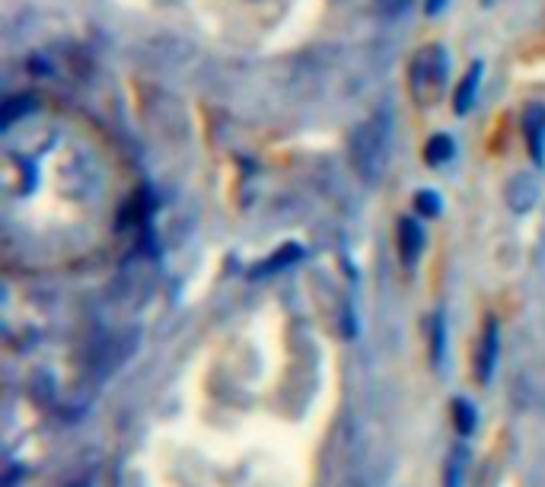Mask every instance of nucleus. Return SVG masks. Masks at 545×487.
Instances as JSON below:
<instances>
[{
	"mask_svg": "<svg viewBox=\"0 0 545 487\" xmlns=\"http://www.w3.org/2000/svg\"><path fill=\"white\" fill-rule=\"evenodd\" d=\"M386 156H389V118L373 115L351 138V160L367 182H377L386 169Z\"/></svg>",
	"mask_w": 545,
	"mask_h": 487,
	"instance_id": "nucleus-1",
	"label": "nucleus"
},
{
	"mask_svg": "<svg viewBox=\"0 0 545 487\" xmlns=\"http://www.w3.org/2000/svg\"><path fill=\"white\" fill-rule=\"evenodd\" d=\"M447 87V51L440 45H428L412 58L408 67V93L418 109H430Z\"/></svg>",
	"mask_w": 545,
	"mask_h": 487,
	"instance_id": "nucleus-2",
	"label": "nucleus"
},
{
	"mask_svg": "<svg viewBox=\"0 0 545 487\" xmlns=\"http://www.w3.org/2000/svg\"><path fill=\"white\" fill-rule=\"evenodd\" d=\"M539 197V185L530 172H516L507 182V207L514 214H526L536 204Z\"/></svg>",
	"mask_w": 545,
	"mask_h": 487,
	"instance_id": "nucleus-3",
	"label": "nucleus"
},
{
	"mask_svg": "<svg viewBox=\"0 0 545 487\" xmlns=\"http://www.w3.org/2000/svg\"><path fill=\"white\" fill-rule=\"evenodd\" d=\"M495 357H498V325H495V319H488L485 335H481V344H479V357H475V376H479L481 382L491 379Z\"/></svg>",
	"mask_w": 545,
	"mask_h": 487,
	"instance_id": "nucleus-4",
	"label": "nucleus"
},
{
	"mask_svg": "<svg viewBox=\"0 0 545 487\" xmlns=\"http://www.w3.org/2000/svg\"><path fill=\"white\" fill-rule=\"evenodd\" d=\"M524 134H526V144H530V153L536 160L545 156V105H530L524 118Z\"/></svg>",
	"mask_w": 545,
	"mask_h": 487,
	"instance_id": "nucleus-5",
	"label": "nucleus"
},
{
	"mask_svg": "<svg viewBox=\"0 0 545 487\" xmlns=\"http://www.w3.org/2000/svg\"><path fill=\"white\" fill-rule=\"evenodd\" d=\"M424 248V233H422V226L414 223V220H402L399 223V255H402V262L412 268L414 262H418V255H422Z\"/></svg>",
	"mask_w": 545,
	"mask_h": 487,
	"instance_id": "nucleus-6",
	"label": "nucleus"
},
{
	"mask_svg": "<svg viewBox=\"0 0 545 487\" xmlns=\"http://www.w3.org/2000/svg\"><path fill=\"white\" fill-rule=\"evenodd\" d=\"M479 83H481V64H473V67H469V73L459 80L456 96H453V109H456L459 115H465V112L473 109L475 93H479Z\"/></svg>",
	"mask_w": 545,
	"mask_h": 487,
	"instance_id": "nucleus-7",
	"label": "nucleus"
},
{
	"mask_svg": "<svg viewBox=\"0 0 545 487\" xmlns=\"http://www.w3.org/2000/svg\"><path fill=\"white\" fill-rule=\"evenodd\" d=\"M453 140H450V134H437V138H430V144L424 147V156H428V163L430 166H444V163H450L453 160Z\"/></svg>",
	"mask_w": 545,
	"mask_h": 487,
	"instance_id": "nucleus-8",
	"label": "nucleus"
},
{
	"mask_svg": "<svg viewBox=\"0 0 545 487\" xmlns=\"http://www.w3.org/2000/svg\"><path fill=\"white\" fill-rule=\"evenodd\" d=\"M30 109H36V99H32V96H16V99H10L7 105H4V128H10L16 118L30 115Z\"/></svg>",
	"mask_w": 545,
	"mask_h": 487,
	"instance_id": "nucleus-9",
	"label": "nucleus"
},
{
	"mask_svg": "<svg viewBox=\"0 0 545 487\" xmlns=\"http://www.w3.org/2000/svg\"><path fill=\"white\" fill-rule=\"evenodd\" d=\"M414 211L422 214V217H437L440 214V197L434 191H418L414 195Z\"/></svg>",
	"mask_w": 545,
	"mask_h": 487,
	"instance_id": "nucleus-10",
	"label": "nucleus"
},
{
	"mask_svg": "<svg viewBox=\"0 0 545 487\" xmlns=\"http://www.w3.org/2000/svg\"><path fill=\"white\" fill-rule=\"evenodd\" d=\"M453 411H456V427H459V433H469V430L475 427V411H473V405H469V401H456V405H453Z\"/></svg>",
	"mask_w": 545,
	"mask_h": 487,
	"instance_id": "nucleus-11",
	"label": "nucleus"
},
{
	"mask_svg": "<svg viewBox=\"0 0 545 487\" xmlns=\"http://www.w3.org/2000/svg\"><path fill=\"white\" fill-rule=\"evenodd\" d=\"M287 258H300V248H297V246H287V248H284V255H275V258L268 262V268H262V271L284 268V262H287Z\"/></svg>",
	"mask_w": 545,
	"mask_h": 487,
	"instance_id": "nucleus-12",
	"label": "nucleus"
},
{
	"mask_svg": "<svg viewBox=\"0 0 545 487\" xmlns=\"http://www.w3.org/2000/svg\"><path fill=\"white\" fill-rule=\"evenodd\" d=\"M379 4H383L389 13H402V7H405V4H412V0H379Z\"/></svg>",
	"mask_w": 545,
	"mask_h": 487,
	"instance_id": "nucleus-13",
	"label": "nucleus"
},
{
	"mask_svg": "<svg viewBox=\"0 0 545 487\" xmlns=\"http://www.w3.org/2000/svg\"><path fill=\"white\" fill-rule=\"evenodd\" d=\"M447 487H459V466H450V472H447Z\"/></svg>",
	"mask_w": 545,
	"mask_h": 487,
	"instance_id": "nucleus-14",
	"label": "nucleus"
},
{
	"mask_svg": "<svg viewBox=\"0 0 545 487\" xmlns=\"http://www.w3.org/2000/svg\"><path fill=\"white\" fill-rule=\"evenodd\" d=\"M444 7H447V0H428V13H430V16L440 13Z\"/></svg>",
	"mask_w": 545,
	"mask_h": 487,
	"instance_id": "nucleus-15",
	"label": "nucleus"
}]
</instances>
